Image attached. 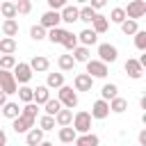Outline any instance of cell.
I'll list each match as a JSON object with an SVG mask.
<instances>
[{
	"label": "cell",
	"mask_w": 146,
	"mask_h": 146,
	"mask_svg": "<svg viewBox=\"0 0 146 146\" xmlns=\"http://www.w3.org/2000/svg\"><path fill=\"white\" fill-rule=\"evenodd\" d=\"M62 46H64L66 50H73V48L78 46V36H75L73 32H66V34H64V39H62Z\"/></svg>",
	"instance_id": "cell-35"
},
{
	"label": "cell",
	"mask_w": 146,
	"mask_h": 146,
	"mask_svg": "<svg viewBox=\"0 0 146 146\" xmlns=\"http://www.w3.org/2000/svg\"><path fill=\"white\" fill-rule=\"evenodd\" d=\"M2 34H5V36H16V34H18V21H16V18H5V23H2Z\"/></svg>",
	"instance_id": "cell-23"
},
{
	"label": "cell",
	"mask_w": 146,
	"mask_h": 146,
	"mask_svg": "<svg viewBox=\"0 0 146 146\" xmlns=\"http://www.w3.org/2000/svg\"><path fill=\"white\" fill-rule=\"evenodd\" d=\"M73 59L75 62H87L89 59V46H75L73 48Z\"/></svg>",
	"instance_id": "cell-30"
},
{
	"label": "cell",
	"mask_w": 146,
	"mask_h": 146,
	"mask_svg": "<svg viewBox=\"0 0 146 146\" xmlns=\"http://www.w3.org/2000/svg\"><path fill=\"white\" fill-rule=\"evenodd\" d=\"M123 18H125V11H123L121 7H116V9H112V14H110V21H112V23H121Z\"/></svg>",
	"instance_id": "cell-43"
},
{
	"label": "cell",
	"mask_w": 146,
	"mask_h": 146,
	"mask_svg": "<svg viewBox=\"0 0 146 146\" xmlns=\"http://www.w3.org/2000/svg\"><path fill=\"white\" fill-rule=\"evenodd\" d=\"M78 2H87V0H78Z\"/></svg>",
	"instance_id": "cell-49"
},
{
	"label": "cell",
	"mask_w": 146,
	"mask_h": 146,
	"mask_svg": "<svg viewBox=\"0 0 146 146\" xmlns=\"http://www.w3.org/2000/svg\"><path fill=\"white\" fill-rule=\"evenodd\" d=\"M100 94H103V98H105V100H110V98H114V96L119 94V87H116V84H105Z\"/></svg>",
	"instance_id": "cell-41"
},
{
	"label": "cell",
	"mask_w": 146,
	"mask_h": 146,
	"mask_svg": "<svg viewBox=\"0 0 146 146\" xmlns=\"http://www.w3.org/2000/svg\"><path fill=\"white\" fill-rule=\"evenodd\" d=\"M78 137L75 128H68V125H59V141L62 144H73Z\"/></svg>",
	"instance_id": "cell-15"
},
{
	"label": "cell",
	"mask_w": 146,
	"mask_h": 146,
	"mask_svg": "<svg viewBox=\"0 0 146 146\" xmlns=\"http://www.w3.org/2000/svg\"><path fill=\"white\" fill-rule=\"evenodd\" d=\"M73 87H75V91H91L94 78H91L89 73H78L75 80H73Z\"/></svg>",
	"instance_id": "cell-8"
},
{
	"label": "cell",
	"mask_w": 146,
	"mask_h": 146,
	"mask_svg": "<svg viewBox=\"0 0 146 146\" xmlns=\"http://www.w3.org/2000/svg\"><path fill=\"white\" fill-rule=\"evenodd\" d=\"M25 141H27L30 146H36V144H41V141H43V130L32 125V128L27 130V137H25Z\"/></svg>",
	"instance_id": "cell-20"
},
{
	"label": "cell",
	"mask_w": 146,
	"mask_h": 146,
	"mask_svg": "<svg viewBox=\"0 0 146 146\" xmlns=\"http://www.w3.org/2000/svg\"><path fill=\"white\" fill-rule=\"evenodd\" d=\"M2 114H5L7 119H14V116H18V114H21V107H18V103H5V105H2Z\"/></svg>",
	"instance_id": "cell-31"
},
{
	"label": "cell",
	"mask_w": 146,
	"mask_h": 146,
	"mask_svg": "<svg viewBox=\"0 0 146 146\" xmlns=\"http://www.w3.org/2000/svg\"><path fill=\"white\" fill-rule=\"evenodd\" d=\"M48 98H50V89H48L46 84H41V87H36V89H34V98H32V100H34L36 105H43Z\"/></svg>",
	"instance_id": "cell-24"
},
{
	"label": "cell",
	"mask_w": 146,
	"mask_h": 146,
	"mask_svg": "<svg viewBox=\"0 0 146 146\" xmlns=\"http://www.w3.org/2000/svg\"><path fill=\"white\" fill-rule=\"evenodd\" d=\"M96 9L91 7V5H84L82 9H78V21H82V23H91L94 18H96Z\"/></svg>",
	"instance_id": "cell-17"
},
{
	"label": "cell",
	"mask_w": 146,
	"mask_h": 146,
	"mask_svg": "<svg viewBox=\"0 0 146 146\" xmlns=\"http://www.w3.org/2000/svg\"><path fill=\"white\" fill-rule=\"evenodd\" d=\"M14 78H16V82L27 84V82L32 80V68H30V64H25V62L14 64Z\"/></svg>",
	"instance_id": "cell-6"
},
{
	"label": "cell",
	"mask_w": 146,
	"mask_h": 146,
	"mask_svg": "<svg viewBox=\"0 0 146 146\" xmlns=\"http://www.w3.org/2000/svg\"><path fill=\"white\" fill-rule=\"evenodd\" d=\"M7 144V135H5V130L0 128V146H5Z\"/></svg>",
	"instance_id": "cell-47"
},
{
	"label": "cell",
	"mask_w": 146,
	"mask_h": 146,
	"mask_svg": "<svg viewBox=\"0 0 146 146\" xmlns=\"http://www.w3.org/2000/svg\"><path fill=\"white\" fill-rule=\"evenodd\" d=\"M135 46H137V50H146V32L144 30H137L135 32Z\"/></svg>",
	"instance_id": "cell-38"
},
{
	"label": "cell",
	"mask_w": 146,
	"mask_h": 146,
	"mask_svg": "<svg viewBox=\"0 0 146 146\" xmlns=\"http://www.w3.org/2000/svg\"><path fill=\"white\" fill-rule=\"evenodd\" d=\"M64 34H66V30H62V27H50V30L46 32V36H48L52 43H62Z\"/></svg>",
	"instance_id": "cell-29"
},
{
	"label": "cell",
	"mask_w": 146,
	"mask_h": 146,
	"mask_svg": "<svg viewBox=\"0 0 146 146\" xmlns=\"http://www.w3.org/2000/svg\"><path fill=\"white\" fill-rule=\"evenodd\" d=\"M125 11V18H141L144 14H146V0H132V2H128V7L123 9Z\"/></svg>",
	"instance_id": "cell-5"
},
{
	"label": "cell",
	"mask_w": 146,
	"mask_h": 146,
	"mask_svg": "<svg viewBox=\"0 0 146 146\" xmlns=\"http://www.w3.org/2000/svg\"><path fill=\"white\" fill-rule=\"evenodd\" d=\"M36 110H39V105H36L34 100H30V103H25V107L21 110V114H25V116H32V119H36Z\"/></svg>",
	"instance_id": "cell-40"
},
{
	"label": "cell",
	"mask_w": 146,
	"mask_h": 146,
	"mask_svg": "<svg viewBox=\"0 0 146 146\" xmlns=\"http://www.w3.org/2000/svg\"><path fill=\"white\" fill-rule=\"evenodd\" d=\"M16 94H18V98L23 100V103H30L32 98H34V89H30V87H21V89H16Z\"/></svg>",
	"instance_id": "cell-36"
},
{
	"label": "cell",
	"mask_w": 146,
	"mask_h": 146,
	"mask_svg": "<svg viewBox=\"0 0 146 146\" xmlns=\"http://www.w3.org/2000/svg\"><path fill=\"white\" fill-rule=\"evenodd\" d=\"M100 139L96 137V135H87V132H82V137H75V144L78 146H96Z\"/></svg>",
	"instance_id": "cell-28"
},
{
	"label": "cell",
	"mask_w": 146,
	"mask_h": 146,
	"mask_svg": "<svg viewBox=\"0 0 146 146\" xmlns=\"http://www.w3.org/2000/svg\"><path fill=\"white\" fill-rule=\"evenodd\" d=\"M14 52H16V39L14 36L0 39V55H14Z\"/></svg>",
	"instance_id": "cell-21"
},
{
	"label": "cell",
	"mask_w": 146,
	"mask_h": 146,
	"mask_svg": "<svg viewBox=\"0 0 146 146\" xmlns=\"http://www.w3.org/2000/svg\"><path fill=\"white\" fill-rule=\"evenodd\" d=\"M71 123H73L75 132H89L91 130V114L89 112H75Z\"/></svg>",
	"instance_id": "cell-3"
},
{
	"label": "cell",
	"mask_w": 146,
	"mask_h": 146,
	"mask_svg": "<svg viewBox=\"0 0 146 146\" xmlns=\"http://www.w3.org/2000/svg\"><path fill=\"white\" fill-rule=\"evenodd\" d=\"M123 68H125V73H128V75H130L132 80H139V78L144 75V66H141V64H139L137 59H128Z\"/></svg>",
	"instance_id": "cell-12"
},
{
	"label": "cell",
	"mask_w": 146,
	"mask_h": 146,
	"mask_svg": "<svg viewBox=\"0 0 146 146\" xmlns=\"http://www.w3.org/2000/svg\"><path fill=\"white\" fill-rule=\"evenodd\" d=\"M139 144H141V146H146V130H141V132H139Z\"/></svg>",
	"instance_id": "cell-46"
},
{
	"label": "cell",
	"mask_w": 146,
	"mask_h": 146,
	"mask_svg": "<svg viewBox=\"0 0 146 146\" xmlns=\"http://www.w3.org/2000/svg\"><path fill=\"white\" fill-rule=\"evenodd\" d=\"M14 5H16L18 14H30L32 11V0H14Z\"/></svg>",
	"instance_id": "cell-39"
},
{
	"label": "cell",
	"mask_w": 146,
	"mask_h": 146,
	"mask_svg": "<svg viewBox=\"0 0 146 146\" xmlns=\"http://www.w3.org/2000/svg\"><path fill=\"white\" fill-rule=\"evenodd\" d=\"M84 64H87V73L91 78H105L107 75V64L103 59H87Z\"/></svg>",
	"instance_id": "cell-4"
},
{
	"label": "cell",
	"mask_w": 146,
	"mask_h": 146,
	"mask_svg": "<svg viewBox=\"0 0 146 146\" xmlns=\"http://www.w3.org/2000/svg\"><path fill=\"white\" fill-rule=\"evenodd\" d=\"M98 55H100V59L107 64H112V62H116V57H119V52H116V48L112 46V43H100L98 46Z\"/></svg>",
	"instance_id": "cell-11"
},
{
	"label": "cell",
	"mask_w": 146,
	"mask_h": 146,
	"mask_svg": "<svg viewBox=\"0 0 146 146\" xmlns=\"http://www.w3.org/2000/svg\"><path fill=\"white\" fill-rule=\"evenodd\" d=\"M16 57L14 55H0V68H14Z\"/></svg>",
	"instance_id": "cell-42"
},
{
	"label": "cell",
	"mask_w": 146,
	"mask_h": 146,
	"mask_svg": "<svg viewBox=\"0 0 146 146\" xmlns=\"http://www.w3.org/2000/svg\"><path fill=\"white\" fill-rule=\"evenodd\" d=\"M57 64H59V68H62V71H73L75 59H73V55H62V57L57 59Z\"/></svg>",
	"instance_id": "cell-32"
},
{
	"label": "cell",
	"mask_w": 146,
	"mask_h": 146,
	"mask_svg": "<svg viewBox=\"0 0 146 146\" xmlns=\"http://www.w3.org/2000/svg\"><path fill=\"white\" fill-rule=\"evenodd\" d=\"M59 16H62V21H64V23H75V21H78V7L64 5V7H62V11H59Z\"/></svg>",
	"instance_id": "cell-16"
},
{
	"label": "cell",
	"mask_w": 146,
	"mask_h": 146,
	"mask_svg": "<svg viewBox=\"0 0 146 146\" xmlns=\"http://www.w3.org/2000/svg\"><path fill=\"white\" fill-rule=\"evenodd\" d=\"M5 103H7V94H5V91H2V89H0V107H2V105H5Z\"/></svg>",
	"instance_id": "cell-48"
},
{
	"label": "cell",
	"mask_w": 146,
	"mask_h": 146,
	"mask_svg": "<svg viewBox=\"0 0 146 146\" xmlns=\"http://www.w3.org/2000/svg\"><path fill=\"white\" fill-rule=\"evenodd\" d=\"M119 25H121V32H123V34H135V32L139 30V27H137V21H135V18H123V21H121Z\"/></svg>",
	"instance_id": "cell-27"
},
{
	"label": "cell",
	"mask_w": 146,
	"mask_h": 146,
	"mask_svg": "<svg viewBox=\"0 0 146 146\" xmlns=\"http://www.w3.org/2000/svg\"><path fill=\"white\" fill-rule=\"evenodd\" d=\"M0 89L9 96V94H16L18 89V82L14 78V73H9V68H0Z\"/></svg>",
	"instance_id": "cell-2"
},
{
	"label": "cell",
	"mask_w": 146,
	"mask_h": 146,
	"mask_svg": "<svg viewBox=\"0 0 146 146\" xmlns=\"http://www.w3.org/2000/svg\"><path fill=\"white\" fill-rule=\"evenodd\" d=\"M89 114H91V119H107V116H110V103H107L105 98L96 100Z\"/></svg>",
	"instance_id": "cell-9"
},
{
	"label": "cell",
	"mask_w": 146,
	"mask_h": 146,
	"mask_svg": "<svg viewBox=\"0 0 146 146\" xmlns=\"http://www.w3.org/2000/svg\"><path fill=\"white\" fill-rule=\"evenodd\" d=\"M48 66H50V62H48V57H43V55H36V57H32V62H30V68L36 71V73H46Z\"/></svg>",
	"instance_id": "cell-14"
},
{
	"label": "cell",
	"mask_w": 146,
	"mask_h": 146,
	"mask_svg": "<svg viewBox=\"0 0 146 146\" xmlns=\"http://www.w3.org/2000/svg\"><path fill=\"white\" fill-rule=\"evenodd\" d=\"M30 36L34 39V41H41V39H46V27L39 23V25H32L30 27Z\"/></svg>",
	"instance_id": "cell-34"
},
{
	"label": "cell",
	"mask_w": 146,
	"mask_h": 146,
	"mask_svg": "<svg viewBox=\"0 0 146 146\" xmlns=\"http://www.w3.org/2000/svg\"><path fill=\"white\" fill-rule=\"evenodd\" d=\"M39 128H41V130H52V128H55V116H52V114H43V116L39 119Z\"/></svg>",
	"instance_id": "cell-37"
},
{
	"label": "cell",
	"mask_w": 146,
	"mask_h": 146,
	"mask_svg": "<svg viewBox=\"0 0 146 146\" xmlns=\"http://www.w3.org/2000/svg\"><path fill=\"white\" fill-rule=\"evenodd\" d=\"M62 84H64V73H48V80H46L48 89H59Z\"/></svg>",
	"instance_id": "cell-26"
},
{
	"label": "cell",
	"mask_w": 146,
	"mask_h": 146,
	"mask_svg": "<svg viewBox=\"0 0 146 146\" xmlns=\"http://www.w3.org/2000/svg\"><path fill=\"white\" fill-rule=\"evenodd\" d=\"M71 121H73V110L71 107H59L57 110V114H55V123L57 125H71Z\"/></svg>",
	"instance_id": "cell-13"
},
{
	"label": "cell",
	"mask_w": 146,
	"mask_h": 146,
	"mask_svg": "<svg viewBox=\"0 0 146 146\" xmlns=\"http://www.w3.org/2000/svg\"><path fill=\"white\" fill-rule=\"evenodd\" d=\"M107 5V0H91V7L94 9H100V7H105Z\"/></svg>",
	"instance_id": "cell-45"
},
{
	"label": "cell",
	"mask_w": 146,
	"mask_h": 146,
	"mask_svg": "<svg viewBox=\"0 0 146 146\" xmlns=\"http://www.w3.org/2000/svg\"><path fill=\"white\" fill-rule=\"evenodd\" d=\"M0 14H2L5 18H16V16H18V11H16V5H14V0H7V2H2V5H0Z\"/></svg>",
	"instance_id": "cell-25"
},
{
	"label": "cell",
	"mask_w": 146,
	"mask_h": 146,
	"mask_svg": "<svg viewBox=\"0 0 146 146\" xmlns=\"http://www.w3.org/2000/svg\"><path fill=\"white\" fill-rule=\"evenodd\" d=\"M125 110H128V100H125V98H121L119 94H116L114 98H110V112L121 114V112H125Z\"/></svg>",
	"instance_id": "cell-19"
},
{
	"label": "cell",
	"mask_w": 146,
	"mask_h": 146,
	"mask_svg": "<svg viewBox=\"0 0 146 146\" xmlns=\"http://www.w3.org/2000/svg\"><path fill=\"white\" fill-rule=\"evenodd\" d=\"M11 121H14V123H11L14 132H27V130L34 125V119H32V116H25V114H18V116H14Z\"/></svg>",
	"instance_id": "cell-7"
},
{
	"label": "cell",
	"mask_w": 146,
	"mask_h": 146,
	"mask_svg": "<svg viewBox=\"0 0 146 146\" xmlns=\"http://www.w3.org/2000/svg\"><path fill=\"white\" fill-rule=\"evenodd\" d=\"M91 30L96 32V34H103V32H107V27H110V21L105 18V16H100V14H96V18L91 21Z\"/></svg>",
	"instance_id": "cell-22"
},
{
	"label": "cell",
	"mask_w": 146,
	"mask_h": 146,
	"mask_svg": "<svg viewBox=\"0 0 146 146\" xmlns=\"http://www.w3.org/2000/svg\"><path fill=\"white\" fill-rule=\"evenodd\" d=\"M43 107H46V114H52V116H55V114H57V110H59V107H64V105L59 103V98H48V100L43 103Z\"/></svg>",
	"instance_id": "cell-33"
},
{
	"label": "cell",
	"mask_w": 146,
	"mask_h": 146,
	"mask_svg": "<svg viewBox=\"0 0 146 146\" xmlns=\"http://www.w3.org/2000/svg\"><path fill=\"white\" fill-rule=\"evenodd\" d=\"M62 23V16H59V11L57 9H48L43 16H41V25L46 27V30H50V27H57Z\"/></svg>",
	"instance_id": "cell-10"
},
{
	"label": "cell",
	"mask_w": 146,
	"mask_h": 146,
	"mask_svg": "<svg viewBox=\"0 0 146 146\" xmlns=\"http://www.w3.org/2000/svg\"><path fill=\"white\" fill-rule=\"evenodd\" d=\"M78 41H80L82 46H94V43L98 41V34H96L94 30H89V27H87V30H82V32L78 34Z\"/></svg>",
	"instance_id": "cell-18"
},
{
	"label": "cell",
	"mask_w": 146,
	"mask_h": 146,
	"mask_svg": "<svg viewBox=\"0 0 146 146\" xmlns=\"http://www.w3.org/2000/svg\"><path fill=\"white\" fill-rule=\"evenodd\" d=\"M57 98H59V103H62L64 107H71V110H73V107L78 105V94H75V89L68 87V84H62V87H59Z\"/></svg>",
	"instance_id": "cell-1"
},
{
	"label": "cell",
	"mask_w": 146,
	"mask_h": 146,
	"mask_svg": "<svg viewBox=\"0 0 146 146\" xmlns=\"http://www.w3.org/2000/svg\"><path fill=\"white\" fill-rule=\"evenodd\" d=\"M46 2H48V7H50V9H57V11H59L68 0H46Z\"/></svg>",
	"instance_id": "cell-44"
}]
</instances>
